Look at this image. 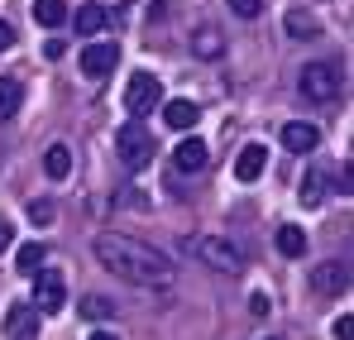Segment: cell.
<instances>
[{"mask_svg": "<svg viewBox=\"0 0 354 340\" xmlns=\"http://www.w3.org/2000/svg\"><path fill=\"white\" fill-rule=\"evenodd\" d=\"M91 249H96L101 269H111L115 278H124V283L149 287V292L173 287V264H168V254H158L153 244H144V240H134V235L101 230V235L91 240Z\"/></svg>", "mask_w": 354, "mask_h": 340, "instance_id": "obj_1", "label": "cell"}, {"mask_svg": "<svg viewBox=\"0 0 354 340\" xmlns=\"http://www.w3.org/2000/svg\"><path fill=\"white\" fill-rule=\"evenodd\" d=\"M187 254L201 259V264L216 269V274H239V269H244V254H239L225 235H192V240H187Z\"/></svg>", "mask_w": 354, "mask_h": 340, "instance_id": "obj_2", "label": "cell"}, {"mask_svg": "<svg viewBox=\"0 0 354 340\" xmlns=\"http://www.w3.org/2000/svg\"><path fill=\"white\" fill-rule=\"evenodd\" d=\"M297 87H301V96L316 101V106L335 101V96H340V62H306Z\"/></svg>", "mask_w": 354, "mask_h": 340, "instance_id": "obj_3", "label": "cell"}, {"mask_svg": "<svg viewBox=\"0 0 354 340\" xmlns=\"http://www.w3.org/2000/svg\"><path fill=\"white\" fill-rule=\"evenodd\" d=\"M115 149H120V159H124L129 168H144V163L153 159V134L144 129V120H124L120 134H115Z\"/></svg>", "mask_w": 354, "mask_h": 340, "instance_id": "obj_4", "label": "cell"}, {"mask_svg": "<svg viewBox=\"0 0 354 340\" xmlns=\"http://www.w3.org/2000/svg\"><path fill=\"white\" fill-rule=\"evenodd\" d=\"M158 101H163V82H158L153 72H134V77L124 82V111H129V120L149 115Z\"/></svg>", "mask_w": 354, "mask_h": 340, "instance_id": "obj_5", "label": "cell"}, {"mask_svg": "<svg viewBox=\"0 0 354 340\" xmlns=\"http://www.w3.org/2000/svg\"><path fill=\"white\" fill-rule=\"evenodd\" d=\"M62 302H67V278H62L58 269H39L34 274V312L39 316H53V312H62Z\"/></svg>", "mask_w": 354, "mask_h": 340, "instance_id": "obj_6", "label": "cell"}, {"mask_svg": "<svg viewBox=\"0 0 354 340\" xmlns=\"http://www.w3.org/2000/svg\"><path fill=\"white\" fill-rule=\"evenodd\" d=\"M115 62H120V48L111 39H91V44L82 48V72H86L91 82H96V77H111Z\"/></svg>", "mask_w": 354, "mask_h": 340, "instance_id": "obj_7", "label": "cell"}, {"mask_svg": "<svg viewBox=\"0 0 354 340\" xmlns=\"http://www.w3.org/2000/svg\"><path fill=\"white\" fill-rule=\"evenodd\" d=\"M0 331H5V340H34L39 336V312L29 302H15L5 312V321H0Z\"/></svg>", "mask_w": 354, "mask_h": 340, "instance_id": "obj_8", "label": "cell"}, {"mask_svg": "<svg viewBox=\"0 0 354 340\" xmlns=\"http://www.w3.org/2000/svg\"><path fill=\"white\" fill-rule=\"evenodd\" d=\"M173 163L182 172H201L206 163H211V149H206V139H196V134H187L182 144L173 149Z\"/></svg>", "mask_w": 354, "mask_h": 340, "instance_id": "obj_9", "label": "cell"}, {"mask_svg": "<svg viewBox=\"0 0 354 340\" xmlns=\"http://www.w3.org/2000/svg\"><path fill=\"white\" fill-rule=\"evenodd\" d=\"M316 144H321V129H316V125H306V120L283 125V149H288V154H311Z\"/></svg>", "mask_w": 354, "mask_h": 340, "instance_id": "obj_10", "label": "cell"}, {"mask_svg": "<svg viewBox=\"0 0 354 340\" xmlns=\"http://www.w3.org/2000/svg\"><path fill=\"white\" fill-rule=\"evenodd\" d=\"M311 287H316V292H326V297H335V292H345V287H350V269H345L340 259H335V264H321V269L311 274Z\"/></svg>", "mask_w": 354, "mask_h": 340, "instance_id": "obj_11", "label": "cell"}, {"mask_svg": "<svg viewBox=\"0 0 354 340\" xmlns=\"http://www.w3.org/2000/svg\"><path fill=\"white\" fill-rule=\"evenodd\" d=\"M263 163H268V149H263V144H244L239 159H235V177L239 182H254V177L263 172Z\"/></svg>", "mask_w": 354, "mask_h": 340, "instance_id": "obj_12", "label": "cell"}, {"mask_svg": "<svg viewBox=\"0 0 354 340\" xmlns=\"http://www.w3.org/2000/svg\"><path fill=\"white\" fill-rule=\"evenodd\" d=\"M283 29H288L292 39H301V44H306V39H321V19L306 15V10H288V15H283Z\"/></svg>", "mask_w": 354, "mask_h": 340, "instance_id": "obj_13", "label": "cell"}, {"mask_svg": "<svg viewBox=\"0 0 354 340\" xmlns=\"http://www.w3.org/2000/svg\"><path fill=\"white\" fill-rule=\"evenodd\" d=\"M163 120H168V129H192L196 120H201V111H196V101H187V96H177V101H168V111H163Z\"/></svg>", "mask_w": 354, "mask_h": 340, "instance_id": "obj_14", "label": "cell"}, {"mask_svg": "<svg viewBox=\"0 0 354 340\" xmlns=\"http://www.w3.org/2000/svg\"><path fill=\"white\" fill-rule=\"evenodd\" d=\"M72 29H77V34H82V39H96V34H101V29H106V10H101V5H91V0H86V5H82V10H77V15H72Z\"/></svg>", "mask_w": 354, "mask_h": 340, "instance_id": "obj_15", "label": "cell"}, {"mask_svg": "<svg viewBox=\"0 0 354 340\" xmlns=\"http://www.w3.org/2000/svg\"><path fill=\"white\" fill-rule=\"evenodd\" d=\"M19 101H24V82L15 72H5L0 77V120H10V115L19 111Z\"/></svg>", "mask_w": 354, "mask_h": 340, "instance_id": "obj_16", "label": "cell"}, {"mask_svg": "<svg viewBox=\"0 0 354 340\" xmlns=\"http://www.w3.org/2000/svg\"><path fill=\"white\" fill-rule=\"evenodd\" d=\"M44 172H48L53 182H62V177L72 172V149H67V144H48V149H44Z\"/></svg>", "mask_w": 354, "mask_h": 340, "instance_id": "obj_17", "label": "cell"}, {"mask_svg": "<svg viewBox=\"0 0 354 340\" xmlns=\"http://www.w3.org/2000/svg\"><path fill=\"white\" fill-rule=\"evenodd\" d=\"M278 254L301 259V254H306V230L301 226H278Z\"/></svg>", "mask_w": 354, "mask_h": 340, "instance_id": "obj_18", "label": "cell"}, {"mask_svg": "<svg viewBox=\"0 0 354 340\" xmlns=\"http://www.w3.org/2000/svg\"><path fill=\"white\" fill-rule=\"evenodd\" d=\"M192 53H196V57H221V53H225L221 29H211V24H206V29H196V34H192Z\"/></svg>", "mask_w": 354, "mask_h": 340, "instance_id": "obj_19", "label": "cell"}, {"mask_svg": "<svg viewBox=\"0 0 354 340\" xmlns=\"http://www.w3.org/2000/svg\"><path fill=\"white\" fill-rule=\"evenodd\" d=\"M15 269H19V274H39V269H44V244H39V240L19 244V249H15Z\"/></svg>", "mask_w": 354, "mask_h": 340, "instance_id": "obj_20", "label": "cell"}, {"mask_svg": "<svg viewBox=\"0 0 354 340\" xmlns=\"http://www.w3.org/2000/svg\"><path fill=\"white\" fill-rule=\"evenodd\" d=\"M34 19H39L44 29H58L62 19H67V5H62V0H34Z\"/></svg>", "mask_w": 354, "mask_h": 340, "instance_id": "obj_21", "label": "cell"}, {"mask_svg": "<svg viewBox=\"0 0 354 340\" xmlns=\"http://www.w3.org/2000/svg\"><path fill=\"white\" fill-rule=\"evenodd\" d=\"M82 316H86V321H106V316H115V302H111V297H91V292H86V297H82Z\"/></svg>", "mask_w": 354, "mask_h": 340, "instance_id": "obj_22", "label": "cell"}, {"mask_svg": "<svg viewBox=\"0 0 354 340\" xmlns=\"http://www.w3.org/2000/svg\"><path fill=\"white\" fill-rule=\"evenodd\" d=\"M321 197H326V172H306V177H301V202H306V206H316V202H321Z\"/></svg>", "mask_w": 354, "mask_h": 340, "instance_id": "obj_23", "label": "cell"}, {"mask_svg": "<svg viewBox=\"0 0 354 340\" xmlns=\"http://www.w3.org/2000/svg\"><path fill=\"white\" fill-rule=\"evenodd\" d=\"M230 10H235L239 19H259V10H263V0H225Z\"/></svg>", "mask_w": 354, "mask_h": 340, "instance_id": "obj_24", "label": "cell"}, {"mask_svg": "<svg viewBox=\"0 0 354 340\" xmlns=\"http://www.w3.org/2000/svg\"><path fill=\"white\" fill-rule=\"evenodd\" d=\"M29 221L34 226H53V202H34L29 206Z\"/></svg>", "mask_w": 354, "mask_h": 340, "instance_id": "obj_25", "label": "cell"}, {"mask_svg": "<svg viewBox=\"0 0 354 340\" xmlns=\"http://www.w3.org/2000/svg\"><path fill=\"white\" fill-rule=\"evenodd\" d=\"M330 336H335V340H354V316H335Z\"/></svg>", "mask_w": 354, "mask_h": 340, "instance_id": "obj_26", "label": "cell"}, {"mask_svg": "<svg viewBox=\"0 0 354 340\" xmlns=\"http://www.w3.org/2000/svg\"><path fill=\"white\" fill-rule=\"evenodd\" d=\"M249 312H254V316H268V312H273V307H268V292H254V297H249Z\"/></svg>", "mask_w": 354, "mask_h": 340, "instance_id": "obj_27", "label": "cell"}, {"mask_svg": "<svg viewBox=\"0 0 354 340\" xmlns=\"http://www.w3.org/2000/svg\"><path fill=\"white\" fill-rule=\"evenodd\" d=\"M44 57L58 62V57H62V39H44Z\"/></svg>", "mask_w": 354, "mask_h": 340, "instance_id": "obj_28", "label": "cell"}, {"mask_svg": "<svg viewBox=\"0 0 354 340\" xmlns=\"http://www.w3.org/2000/svg\"><path fill=\"white\" fill-rule=\"evenodd\" d=\"M10 240H15V230H10V221H5V216H0V254H5V249H10Z\"/></svg>", "mask_w": 354, "mask_h": 340, "instance_id": "obj_29", "label": "cell"}, {"mask_svg": "<svg viewBox=\"0 0 354 340\" xmlns=\"http://www.w3.org/2000/svg\"><path fill=\"white\" fill-rule=\"evenodd\" d=\"M10 44H15V29H10V24H5V19H0V53H5V48H10Z\"/></svg>", "mask_w": 354, "mask_h": 340, "instance_id": "obj_30", "label": "cell"}, {"mask_svg": "<svg viewBox=\"0 0 354 340\" xmlns=\"http://www.w3.org/2000/svg\"><path fill=\"white\" fill-rule=\"evenodd\" d=\"M91 340H120V336H111V331H91Z\"/></svg>", "mask_w": 354, "mask_h": 340, "instance_id": "obj_31", "label": "cell"}]
</instances>
